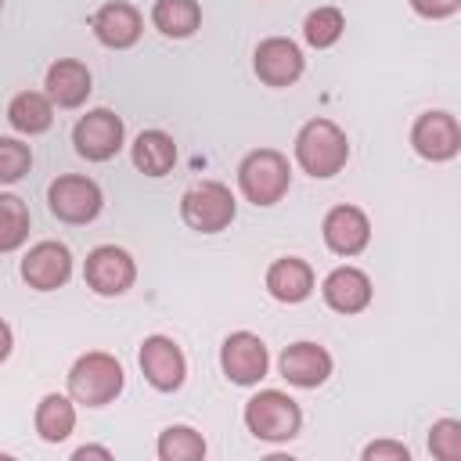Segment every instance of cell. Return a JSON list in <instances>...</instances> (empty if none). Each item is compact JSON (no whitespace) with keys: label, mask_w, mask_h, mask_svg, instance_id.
<instances>
[{"label":"cell","mask_w":461,"mask_h":461,"mask_svg":"<svg viewBox=\"0 0 461 461\" xmlns=\"http://www.w3.org/2000/svg\"><path fill=\"white\" fill-rule=\"evenodd\" d=\"M158 457L162 461H198V457H205V439L187 425H169L158 436Z\"/></svg>","instance_id":"cell-24"},{"label":"cell","mask_w":461,"mask_h":461,"mask_svg":"<svg viewBox=\"0 0 461 461\" xmlns=\"http://www.w3.org/2000/svg\"><path fill=\"white\" fill-rule=\"evenodd\" d=\"M342 29H346V22H342V11L339 7H317L303 22V36H306L310 47H331L342 36Z\"/></svg>","instance_id":"cell-26"},{"label":"cell","mask_w":461,"mask_h":461,"mask_svg":"<svg viewBox=\"0 0 461 461\" xmlns=\"http://www.w3.org/2000/svg\"><path fill=\"white\" fill-rule=\"evenodd\" d=\"M50 212L65 223H90L101 212V187L86 176H58L47 191Z\"/></svg>","instance_id":"cell-7"},{"label":"cell","mask_w":461,"mask_h":461,"mask_svg":"<svg viewBox=\"0 0 461 461\" xmlns=\"http://www.w3.org/2000/svg\"><path fill=\"white\" fill-rule=\"evenodd\" d=\"M94 36L104 43V47H133L137 36H140V11L133 4H122V0H112L104 4L97 14H94Z\"/></svg>","instance_id":"cell-17"},{"label":"cell","mask_w":461,"mask_h":461,"mask_svg":"<svg viewBox=\"0 0 461 461\" xmlns=\"http://www.w3.org/2000/svg\"><path fill=\"white\" fill-rule=\"evenodd\" d=\"M140 371L144 378L158 389V393H173L184 385V375H187V364H184V353L173 339L166 335H151L144 339L140 346Z\"/></svg>","instance_id":"cell-11"},{"label":"cell","mask_w":461,"mask_h":461,"mask_svg":"<svg viewBox=\"0 0 461 461\" xmlns=\"http://www.w3.org/2000/svg\"><path fill=\"white\" fill-rule=\"evenodd\" d=\"M281 375L299 389H317L331 375V357L317 342H295L281 353Z\"/></svg>","instance_id":"cell-15"},{"label":"cell","mask_w":461,"mask_h":461,"mask_svg":"<svg viewBox=\"0 0 461 461\" xmlns=\"http://www.w3.org/2000/svg\"><path fill=\"white\" fill-rule=\"evenodd\" d=\"M72 144H76V151L83 158L104 162L122 148V119L115 112H108V108H94L76 122Z\"/></svg>","instance_id":"cell-6"},{"label":"cell","mask_w":461,"mask_h":461,"mask_svg":"<svg viewBox=\"0 0 461 461\" xmlns=\"http://www.w3.org/2000/svg\"><path fill=\"white\" fill-rule=\"evenodd\" d=\"M151 22H155L158 32L184 40V36H191V32L198 29V22H202V7H198V0H155V7H151Z\"/></svg>","instance_id":"cell-22"},{"label":"cell","mask_w":461,"mask_h":461,"mask_svg":"<svg viewBox=\"0 0 461 461\" xmlns=\"http://www.w3.org/2000/svg\"><path fill=\"white\" fill-rule=\"evenodd\" d=\"M29 238V209L18 194H0V252L18 249Z\"/></svg>","instance_id":"cell-25"},{"label":"cell","mask_w":461,"mask_h":461,"mask_svg":"<svg viewBox=\"0 0 461 461\" xmlns=\"http://www.w3.org/2000/svg\"><path fill=\"white\" fill-rule=\"evenodd\" d=\"M245 425L256 439H270V443H281V439H292L303 425V411L292 396L277 393V389H263L256 393L249 403H245Z\"/></svg>","instance_id":"cell-4"},{"label":"cell","mask_w":461,"mask_h":461,"mask_svg":"<svg viewBox=\"0 0 461 461\" xmlns=\"http://www.w3.org/2000/svg\"><path fill=\"white\" fill-rule=\"evenodd\" d=\"M364 461H411V450H407L403 443L378 439V443L364 447Z\"/></svg>","instance_id":"cell-29"},{"label":"cell","mask_w":461,"mask_h":461,"mask_svg":"<svg viewBox=\"0 0 461 461\" xmlns=\"http://www.w3.org/2000/svg\"><path fill=\"white\" fill-rule=\"evenodd\" d=\"M411 144L429 162H447L461 148V126L450 112H425L411 126Z\"/></svg>","instance_id":"cell-9"},{"label":"cell","mask_w":461,"mask_h":461,"mask_svg":"<svg viewBox=\"0 0 461 461\" xmlns=\"http://www.w3.org/2000/svg\"><path fill=\"white\" fill-rule=\"evenodd\" d=\"M0 7H4V0H0Z\"/></svg>","instance_id":"cell-33"},{"label":"cell","mask_w":461,"mask_h":461,"mask_svg":"<svg viewBox=\"0 0 461 461\" xmlns=\"http://www.w3.org/2000/svg\"><path fill=\"white\" fill-rule=\"evenodd\" d=\"M68 274H72V256H68V249L61 241H40L22 259V277L36 292L61 288L68 281Z\"/></svg>","instance_id":"cell-12"},{"label":"cell","mask_w":461,"mask_h":461,"mask_svg":"<svg viewBox=\"0 0 461 461\" xmlns=\"http://www.w3.org/2000/svg\"><path fill=\"white\" fill-rule=\"evenodd\" d=\"M180 216L191 230L216 234L234 220V194H230V187H223L216 180H205V184L191 187L180 198Z\"/></svg>","instance_id":"cell-5"},{"label":"cell","mask_w":461,"mask_h":461,"mask_svg":"<svg viewBox=\"0 0 461 461\" xmlns=\"http://www.w3.org/2000/svg\"><path fill=\"white\" fill-rule=\"evenodd\" d=\"M288 180H292V169H288V158L274 148H259V151H249L238 166V184H241V194L256 205H274L285 198L288 191Z\"/></svg>","instance_id":"cell-2"},{"label":"cell","mask_w":461,"mask_h":461,"mask_svg":"<svg viewBox=\"0 0 461 461\" xmlns=\"http://www.w3.org/2000/svg\"><path fill=\"white\" fill-rule=\"evenodd\" d=\"M68 393L86 407H104L122 393V367L112 353H83L68 371Z\"/></svg>","instance_id":"cell-3"},{"label":"cell","mask_w":461,"mask_h":461,"mask_svg":"<svg viewBox=\"0 0 461 461\" xmlns=\"http://www.w3.org/2000/svg\"><path fill=\"white\" fill-rule=\"evenodd\" d=\"M429 450L439 461H461V421H454V418L436 421L429 432Z\"/></svg>","instance_id":"cell-28"},{"label":"cell","mask_w":461,"mask_h":461,"mask_svg":"<svg viewBox=\"0 0 461 461\" xmlns=\"http://www.w3.org/2000/svg\"><path fill=\"white\" fill-rule=\"evenodd\" d=\"M32 166V151L29 144L14 140V137H0V184H14L29 173Z\"/></svg>","instance_id":"cell-27"},{"label":"cell","mask_w":461,"mask_h":461,"mask_svg":"<svg viewBox=\"0 0 461 461\" xmlns=\"http://www.w3.org/2000/svg\"><path fill=\"white\" fill-rule=\"evenodd\" d=\"M76 425V407L68 403V396L61 393H47L36 407V432L47 439V443H61Z\"/></svg>","instance_id":"cell-23"},{"label":"cell","mask_w":461,"mask_h":461,"mask_svg":"<svg viewBox=\"0 0 461 461\" xmlns=\"http://www.w3.org/2000/svg\"><path fill=\"white\" fill-rule=\"evenodd\" d=\"M321 292H324V303H328L331 310H339V313H360V310L371 303V281H367V274L357 270V267H339V270H331V274L324 277Z\"/></svg>","instance_id":"cell-16"},{"label":"cell","mask_w":461,"mask_h":461,"mask_svg":"<svg viewBox=\"0 0 461 461\" xmlns=\"http://www.w3.org/2000/svg\"><path fill=\"white\" fill-rule=\"evenodd\" d=\"M7 353H11V328L0 321V360H7Z\"/></svg>","instance_id":"cell-32"},{"label":"cell","mask_w":461,"mask_h":461,"mask_svg":"<svg viewBox=\"0 0 461 461\" xmlns=\"http://www.w3.org/2000/svg\"><path fill=\"white\" fill-rule=\"evenodd\" d=\"M83 277H86V285H90L97 295H122V292L133 285L137 267H133L130 252H122V249H115V245H97V249L86 256Z\"/></svg>","instance_id":"cell-10"},{"label":"cell","mask_w":461,"mask_h":461,"mask_svg":"<svg viewBox=\"0 0 461 461\" xmlns=\"http://www.w3.org/2000/svg\"><path fill=\"white\" fill-rule=\"evenodd\" d=\"M7 119H11V126H14L18 133H43V130H50L54 108H50V101H47L43 94L22 90V94H14L11 104H7Z\"/></svg>","instance_id":"cell-21"},{"label":"cell","mask_w":461,"mask_h":461,"mask_svg":"<svg viewBox=\"0 0 461 461\" xmlns=\"http://www.w3.org/2000/svg\"><path fill=\"white\" fill-rule=\"evenodd\" d=\"M295 158L310 176H335L349 158V140L331 119H310L295 137Z\"/></svg>","instance_id":"cell-1"},{"label":"cell","mask_w":461,"mask_h":461,"mask_svg":"<svg viewBox=\"0 0 461 461\" xmlns=\"http://www.w3.org/2000/svg\"><path fill=\"white\" fill-rule=\"evenodd\" d=\"M267 364H270V357H267V346H263L259 335H252V331H234V335L223 339L220 367H223V375H227L230 382H238V385H256V382L267 375Z\"/></svg>","instance_id":"cell-8"},{"label":"cell","mask_w":461,"mask_h":461,"mask_svg":"<svg viewBox=\"0 0 461 461\" xmlns=\"http://www.w3.org/2000/svg\"><path fill=\"white\" fill-rule=\"evenodd\" d=\"M86 94H90V72H86L83 61L65 58V61H54V65L47 68V97H50L54 104H61V108H79V104L86 101Z\"/></svg>","instance_id":"cell-18"},{"label":"cell","mask_w":461,"mask_h":461,"mask_svg":"<svg viewBox=\"0 0 461 461\" xmlns=\"http://www.w3.org/2000/svg\"><path fill=\"white\" fill-rule=\"evenodd\" d=\"M176 162V144L169 133L162 130H144L137 140H133V166L148 176H166Z\"/></svg>","instance_id":"cell-20"},{"label":"cell","mask_w":461,"mask_h":461,"mask_svg":"<svg viewBox=\"0 0 461 461\" xmlns=\"http://www.w3.org/2000/svg\"><path fill=\"white\" fill-rule=\"evenodd\" d=\"M256 76L270 86H292L303 76V50L285 36L263 40L256 47Z\"/></svg>","instance_id":"cell-13"},{"label":"cell","mask_w":461,"mask_h":461,"mask_svg":"<svg viewBox=\"0 0 461 461\" xmlns=\"http://www.w3.org/2000/svg\"><path fill=\"white\" fill-rule=\"evenodd\" d=\"M72 457H76V461H79V457H112V454H108V450H104V447H79V450H76V454H72Z\"/></svg>","instance_id":"cell-31"},{"label":"cell","mask_w":461,"mask_h":461,"mask_svg":"<svg viewBox=\"0 0 461 461\" xmlns=\"http://www.w3.org/2000/svg\"><path fill=\"white\" fill-rule=\"evenodd\" d=\"M371 238V223L357 205H335L324 216V241L339 256H357Z\"/></svg>","instance_id":"cell-14"},{"label":"cell","mask_w":461,"mask_h":461,"mask_svg":"<svg viewBox=\"0 0 461 461\" xmlns=\"http://www.w3.org/2000/svg\"><path fill=\"white\" fill-rule=\"evenodd\" d=\"M267 288L274 299L281 303H303L310 292H313V270L310 263L295 259V256H285L277 263H270L267 270Z\"/></svg>","instance_id":"cell-19"},{"label":"cell","mask_w":461,"mask_h":461,"mask_svg":"<svg viewBox=\"0 0 461 461\" xmlns=\"http://www.w3.org/2000/svg\"><path fill=\"white\" fill-rule=\"evenodd\" d=\"M411 7L421 14V18H447L461 7V0H411Z\"/></svg>","instance_id":"cell-30"}]
</instances>
